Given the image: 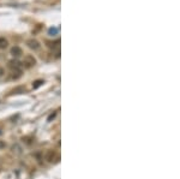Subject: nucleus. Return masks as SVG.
<instances>
[{
	"label": "nucleus",
	"mask_w": 180,
	"mask_h": 179,
	"mask_svg": "<svg viewBox=\"0 0 180 179\" xmlns=\"http://www.w3.org/2000/svg\"><path fill=\"white\" fill-rule=\"evenodd\" d=\"M36 64V59H35L33 56H30V54H28V56H24V60H23V65L25 67H33Z\"/></svg>",
	"instance_id": "nucleus-1"
},
{
	"label": "nucleus",
	"mask_w": 180,
	"mask_h": 179,
	"mask_svg": "<svg viewBox=\"0 0 180 179\" xmlns=\"http://www.w3.org/2000/svg\"><path fill=\"white\" fill-rule=\"evenodd\" d=\"M27 45H28V47L30 48V49H34V51H36V49H39L40 48V42L37 41V40H35V39H29L28 41H27Z\"/></svg>",
	"instance_id": "nucleus-2"
},
{
	"label": "nucleus",
	"mask_w": 180,
	"mask_h": 179,
	"mask_svg": "<svg viewBox=\"0 0 180 179\" xmlns=\"http://www.w3.org/2000/svg\"><path fill=\"white\" fill-rule=\"evenodd\" d=\"M46 159H47V161L53 162V161L58 160V155H56V153L54 152V150H49V152L47 153V156H46Z\"/></svg>",
	"instance_id": "nucleus-3"
},
{
	"label": "nucleus",
	"mask_w": 180,
	"mask_h": 179,
	"mask_svg": "<svg viewBox=\"0 0 180 179\" xmlns=\"http://www.w3.org/2000/svg\"><path fill=\"white\" fill-rule=\"evenodd\" d=\"M11 54L13 56H21L23 54L22 48L18 47V46H13V47L11 48Z\"/></svg>",
	"instance_id": "nucleus-4"
},
{
	"label": "nucleus",
	"mask_w": 180,
	"mask_h": 179,
	"mask_svg": "<svg viewBox=\"0 0 180 179\" xmlns=\"http://www.w3.org/2000/svg\"><path fill=\"white\" fill-rule=\"evenodd\" d=\"M9 67H11L12 71H14V70H21V63L17 61V60H11V61H9Z\"/></svg>",
	"instance_id": "nucleus-5"
},
{
	"label": "nucleus",
	"mask_w": 180,
	"mask_h": 179,
	"mask_svg": "<svg viewBox=\"0 0 180 179\" xmlns=\"http://www.w3.org/2000/svg\"><path fill=\"white\" fill-rule=\"evenodd\" d=\"M21 76H22V70H14V71H12V75H11L12 79L19 78Z\"/></svg>",
	"instance_id": "nucleus-6"
},
{
	"label": "nucleus",
	"mask_w": 180,
	"mask_h": 179,
	"mask_svg": "<svg viewBox=\"0 0 180 179\" xmlns=\"http://www.w3.org/2000/svg\"><path fill=\"white\" fill-rule=\"evenodd\" d=\"M25 91V87H23V85H19V87H17V88H14V89L11 91V94H22Z\"/></svg>",
	"instance_id": "nucleus-7"
},
{
	"label": "nucleus",
	"mask_w": 180,
	"mask_h": 179,
	"mask_svg": "<svg viewBox=\"0 0 180 179\" xmlns=\"http://www.w3.org/2000/svg\"><path fill=\"white\" fill-rule=\"evenodd\" d=\"M9 46V42L5 37H0V49H5Z\"/></svg>",
	"instance_id": "nucleus-8"
},
{
	"label": "nucleus",
	"mask_w": 180,
	"mask_h": 179,
	"mask_svg": "<svg viewBox=\"0 0 180 179\" xmlns=\"http://www.w3.org/2000/svg\"><path fill=\"white\" fill-rule=\"evenodd\" d=\"M43 83H45V82H43L42 79H37V81H35L34 83H33V88H34V89H37V88L41 87Z\"/></svg>",
	"instance_id": "nucleus-9"
},
{
	"label": "nucleus",
	"mask_w": 180,
	"mask_h": 179,
	"mask_svg": "<svg viewBox=\"0 0 180 179\" xmlns=\"http://www.w3.org/2000/svg\"><path fill=\"white\" fill-rule=\"evenodd\" d=\"M56 33H58V29H56V28H54V29L51 28V29H49V34H51V35H52V34H56Z\"/></svg>",
	"instance_id": "nucleus-10"
},
{
	"label": "nucleus",
	"mask_w": 180,
	"mask_h": 179,
	"mask_svg": "<svg viewBox=\"0 0 180 179\" xmlns=\"http://www.w3.org/2000/svg\"><path fill=\"white\" fill-rule=\"evenodd\" d=\"M5 147H6V143L2 142V141H0V149H2V148H5Z\"/></svg>",
	"instance_id": "nucleus-11"
},
{
	"label": "nucleus",
	"mask_w": 180,
	"mask_h": 179,
	"mask_svg": "<svg viewBox=\"0 0 180 179\" xmlns=\"http://www.w3.org/2000/svg\"><path fill=\"white\" fill-rule=\"evenodd\" d=\"M2 73H4V70H2V69H1V67H0V76H1V75H2Z\"/></svg>",
	"instance_id": "nucleus-12"
},
{
	"label": "nucleus",
	"mask_w": 180,
	"mask_h": 179,
	"mask_svg": "<svg viewBox=\"0 0 180 179\" xmlns=\"http://www.w3.org/2000/svg\"><path fill=\"white\" fill-rule=\"evenodd\" d=\"M0 134H1V132H0Z\"/></svg>",
	"instance_id": "nucleus-13"
}]
</instances>
